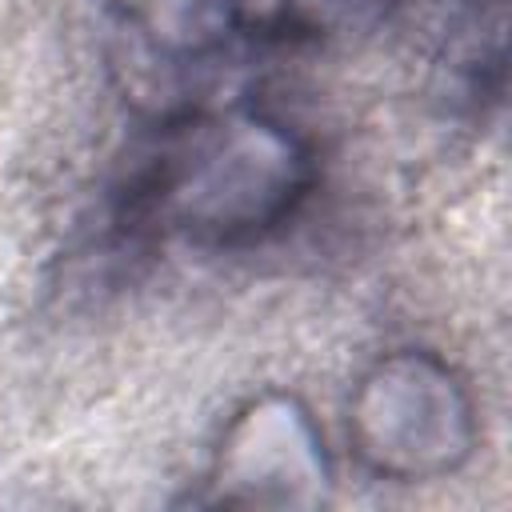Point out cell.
<instances>
[{
    "label": "cell",
    "mask_w": 512,
    "mask_h": 512,
    "mask_svg": "<svg viewBox=\"0 0 512 512\" xmlns=\"http://www.w3.org/2000/svg\"><path fill=\"white\" fill-rule=\"evenodd\" d=\"M312 144L248 104L184 108L128 180V220L196 248H244L280 232L312 196Z\"/></svg>",
    "instance_id": "1"
},
{
    "label": "cell",
    "mask_w": 512,
    "mask_h": 512,
    "mask_svg": "<svg viewBox=\"0 0 512 512\" xmlns=\"http://www.w3.org/2000/svg\"><path fill=\"white\" fill-rule=\"evenodd\" d=\"M332 496V460L308 404L292 392H260L224 424L204 504L224 508H320Z\"/></svg>",
    "instance_id": "3"
},
{
    "label": "cell",
    "mask_w": 512,
    "mask_h": 512,
    "mask_svg": "<svg viewBox=\"0 0 512 512\" xmlns=\"http://www.w3.org/2000/svg\"><path fill=\"white\" fill-rule=\"evenodd\" d=\"M400 0H280V28L300 40H352L392 20Z\"/></svg>",
    "instance_id": "4"
},
{
    "label": "cell",
    "mask_w": 512,
    "mask_h": 512,
    "mask_svg": "<svg viewBox=\"0 0 512 512\" xmlns=\"http://www.w3.org/2000/svg\"><path fill=\"white\" fill-rule=\"evenodd\" d=\"M476 440V400L440 352H384L348 396V444L376 480H444L472 460Z\"/></svg>",
    "instance_id": "2"
}]
</instances>
